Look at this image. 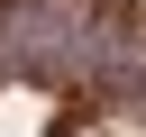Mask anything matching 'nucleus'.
I'll return each instance as SVG.
<instances>
[{"label":"nucleus","instance_id":"nucleus-1","mask_svg":"<svg viewBox=\"0 0 146 137\" xmlns=\"http://www.w3.org/2000/svg\"><path fill=\"white\" fill-rule=\"evenodd\" d=\"M0 137H146V0H0Z\"/></svg>","mask_w":146,"mask_h":137}]
</instances>
